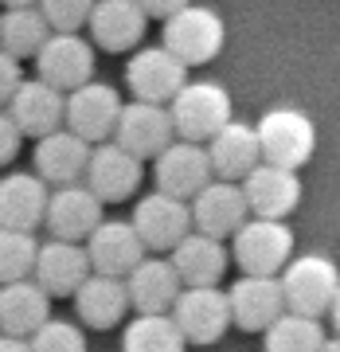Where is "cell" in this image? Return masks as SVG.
Segmentation results:
<instances>
[{"instance_id": "1", "label": "cell", "mask_w": 340, "mask_h": 352, "mask_svg": "<svg viewBox=\"0 0 340 352\" xmlns=\"http://www.w3.org/2000/svg\"><path fill=\"white\" fill-rule=\"evenodd\" d=\"M235 247V263L242 266V274H282L293 258V231L286 219H266L254 215L231 235Z\"/></svg>"}, {"instance_id": "2", "label": "cell", "mask_w": 340, "mask_h": 352, "mask_svg": "<svg viewBox=\"0 0 340 352\" xmlns=\"http://www.w3.org/2000/svg\"><path fill=\"white\" fill-rule=\"evenodd\" d=\"M126 87L141 102H161V106H168L180 90L188 87V63L168 43H161V47H141L129 55V63H126Z\"/></svg>"}, {"instance_id": "3", "label": "cell", "mask_w": 340, "mask_h": 352, "mask_svg": "<svg viewBox=\"0 0 340 352\" xmlns=\"http://www.w3.org/2000/svg\"><path fill=\"white\" fill-rule=\"evenodd\" d=\"M258 141H262V157L282 168H302L313 161L317 149V129L302 110L293 106H277L258 118Z\"/></svg>"}, {"instance_id": "4", "label": "cell", "mask_w": 340, "mask_h": 352, "mask_svg": "<svg viewBox=\"0 0 340 352\" xmlns=\"http://www.w3.org/2000/svg\"><path fill=\"white\" fill-rule=\"evenodd\" d=\"M172 122H177V138L184 141H212L231 118V94L219 82H188L177 98L168 102Z\"/></svg>"}, {"instance_id": "5", "label": "cell", "mask_w": 340, "mask_h": 352, "mask_svg": "<svg viewBox=\"0 0 340 352\" xmlns=\"http://www.w3.org/2000/svg\"><path fill=\"white\" fill-rule=\"evenodd\" d=\"M282 286L293 314L321 317L332 309L340 294V270L325 254H302V258H290V266L282 270Z\"/></svg>"}, {"instance_id": "6", "label": "cell", "mask_w": 340, "mask_h": 352, "mask_svg": "<svg viewBox=\"0 0 340 352\" xmlns=\"http://www.w3.org/2000/svg\"><path fill=\"white\" fill-rule=\"evenodd\" d=\"M223 39H227L223 20L207 4H188V8H180L177 16L164 20V43L177 51L188 67L212 63L223 51Z\"/></svg>"}, {"instance_id": "7", "label": "cell", "mask_w": 340, "mask_h": 352, "mask_svg": "<svg viewBox=\"0 0 340 352\" xmlns=\"http://www.w3.org/2000/svg\"><path fill=\"white\" fill-rule=\"evenodd\" d=\"M172 317L180 321L188 344H215L227 333V325H235L231 294H223L219 286H184V294L172 305Z\"/></svg>"}, {"instance_id": "8", "label": "cell", "mask_w": 340, "mask_h": 352, "mask_svg": "<svg viewBox=\"0 0 340 352\" xmlns=\"http://www.w3.org/2000/svg\"><path fill=\"white\" fill-rule=\"evenodd\" d=\"M36 71L67 94L87 87L94 78V39H82L78 32H51V39L36 55Z\"/></svg>"}, {"instance_id": "9", "label": "cell", "mask_w": 340, "mask_h": 352, "mask_svg": "<svg viewBox=\"0 0 340 352\" xmlns=\"http://www.w3.org/2000/svg\"><path fill=\"white\" fill-rule=\"evenodd\" d=\"M177 138V122H172V110L161 106V102H141L133 98L122 110V122H117V133L113 141L126 145L129 153H137L141 161H157Z\"/></svg>"}, {"instance_id": "10", "label": "cell", "mask_w": 340, "mask_h": 352, "mask_svg": "<svg viewBox=\"0 0 340 352\" xmlns=\"http://www.w3.org/2000/svg\"><path fill=\"white\" fill-rule=\"evenodd\" d=\"M212 180H215V164H212V153H207L203 141L180 138L157 157V188L172 192L180 200H196Z\"/></svg>"}, {"instance_id": "11", "label": "cell", "mask_w": 340, "mask_h": 352, "mask_svg": "<svg viewBox=\"0 0 340 352\" xmlns=\"http://www.w3.org/2000/svg\"><path fill=\"white\" fill-rule=\"evenodd\" d=\"M122 110H126L122 94L113 87H106V82L90 78L87 87L67 94V129H75L78 138H87L94 145V141H106L117 133Z\"/></svg>"}, {"instance_id": "12", "label": "cell", "mask_w": 340, "mask_h": 352, "mask_svg": "<svg viewBox=\"0 0 340 352\" xmlns=\"http://www.w3.org/2000/svg\"><path fill=\"white\" fill-rule=\"evenodd\" d=\"M133 223H137L141 239L149 243V251H177L180 239L192 235L188 227L196 223V215H192L188 200H180V196H172V192L157 188L137 204Z\"/></svg>"}, {"instance_id": "13", "label": "cell", "mask_w": 340, "mask_h": 352, "mask_svg": "<svg viewBox=\"0 0 340 352\" xmlns=\"http://www.w3.org/2000/svg\"><path fill=\"white\" fill-rule=\"evenodd\" d=\"M227 294H231L235 325L247 329V333H266L277 317L290 309L286 286H282V278H274V274H247L227 289Z\"/></svg>"}, {"instance_id": "14", "label": "cell", "mask_w": 340, "mask_h": 352, "mask_svg": "<svg viewBox=\"0 0 340 352\" xmlns=\"http://www.w3.org/2000/svg\"><path fill=\"white\" fill-rule=\"evenodd\" d=\"M102 204L90 184H59L47 204V231L51 239H90L102 227Z\"/></svg>"}, {"instance_id": "15", "label": "cell", "mask_w": 340, "mask_h": 352, "mask_svg": "<svg viewBox=\"0 0 340 352\" xmlns=\"http://www.w3.org/2000/svg\"><path fill=\"white\" fill-rule=\"evenodd\" d=\"M4 110L20 122L27 138L39 141L67 126V90L51 87L47 78H27L24 87L4 102Z\"/></svg>"}, {"instance_id": "16", "label": "cell", "mask_w": 340, "mask_h": 352, "mask_svg": "<svg viewBox=\"0 0 340 352\" xmlns=\"http://www.w3.org/2000/svg\"><path fill=\"white\" fill-rule=\"evenodd\" d=\"M87 251H90V263L98 274H113V278H129L145 263V251L149 243L141 239V231L133 219H110L102 223L94 235L87 239Z\"/></svg>"}, {"instance_id": "17", "label": "cell", "mask_w": 340, "mask_h": 352, "mask_svg": "<svg viewBox=\"0 0 340 352\" xmlns=\"http://www.w3.org/2000/svg\"><path fill=\"white\" fill-rule=\"evenodd\" d=\"M82 180L98 192V200L117 204V200H126V196L137 192L141 157L129 153L126 145H117V141H98L94 153H90V164H87V176Z\"/></svg>"}, {"instance_id": "18", "label": "cell", "mask_w": 340, "mask_h": 352, "mask_svg": "<svg viewBox=\"0 0 340 352\" xmlns=\"http://www.w3.org/2000/svg\"><path fill=\"white\" fill-rule=\"evenodd\" d=\"M192 215H196V227H200V231H207L215 239H227V235H235V231L251 219L247 188L235 184V180L215 176L212 184L192 200Z\"/></svg>"}, {"instance_id": "19", "label": "cell", "mask_w": 340, "mask_h": 352, "mask_svg": "<svg viewBox=\"0 0 340 352\" xmlns=\"http://www.w3.org/2000/svg\"><path fill=\"white\" fill-rule=\"evenodd\" d=\"M94 274V263H90V251L78 247L71 239H51L43 243L36 263V282L47 289L51 298H75L78 286Z\"/></svg>"}, {"instance_id": "20", "label": "cell", "mask_w": 340, "mask_h": 352, "mask_svg": "<svg viewBox=\"0 0 340 352\" xmlns=\"http://www.w3.org/2000/svg\"><path fill=\"white\" fill-rule=\"evenodd\" d=\"M152 16L141 8V0H98L90 16V39L102 51H133L145 39Z\"/></svg>"}, {"instance_id": "21", "label": "cell", "mask_w": 340, "mask_h": 352, "mask_svg": "<svg viewBox=\"0 0 340 352\" xmlns=\"http://www.w3.org/2000/svg\"><path fill=\"white\" fill-rule=\"evenodd\" d=\"M247 200H251L254 215H266V219H286V215L302 204V180H297V168H282V164L262 161L247 180Z\"/></svg>"}, {"instance_id": "22", "label": "cell", "mask_w": 340, "mask_h": 352, "mask_svg": "<svg viewBox=\"0 0 340 352\" xmlns=\"http://www.w3.org/2000/svg\"><path fill=\"white\" fill-rule=\"evenodd\" d=\"M47 180L32 173H12L0 180V227H20V231H36L47 223Z\"/></svg>"}, {"instance_id": "23", "label": "cell", "mask_w": 340, "mask_h": 352, "mask_svg": "<svg viewBox=\"0 0 340 352\" xmlns=\"http://www.w3.org/2000/svg\"><path fill=\"white\" fill-rule=\"evenodd\" d=\"M90 153H94L90 141L63 126L36 141V173L43 180H51V184H75V180L87 176Z\"/></svg>"}, {"instance_id": "24", "label": "cell", "mask_w": 340, "mask_h": 352, "mask_svg": "<svg viewBox=\"0 0 340 352\" xmlns=\"http://www.w3.org/2000/svg\"><path fill=\"white\" fill-rule=\"evenodd\" d=\"M51 321V294L32 278L4 282L0 289V325L8 337H36Z\"/></svg>"}, {"instance_id": "25", "label": "cell", "mask_w": 340, "mask_h": 352, "mask_svg": "<svg viewBox=\"0 0 340 352\" xmlns=\"http://www.w3.org/2000/svg\"><path fill=\"white\" fill-rule=\"evenodd\" d=\"M207 153H212L215 176H223V180H247L266 161L262 141H258V126H242V122H227L207 141Z\"/></svg>"}, {"instance_id": "26", "label": "cell", "mask_w": 340, "mask_h": 352, "mask_svg": "<svg viewBox=\"0 0 340 352\" xmlns=\"http://www.w3.org/2000/svg\"><path fill=\"white\" fill-rule=\"evenodd\" d=\"M126 282L137 314H172L177 298L184 294V278L172 258H145Z\"/></svg>"}, {"instance_id": "27", "label": "cell", "mask_w": 340, "mask_h": 352, "mask_svg": "<svg viewBox=\"0 0 340 352\" xmlns=\"http://www.w3.org/2000/svg\"><path fill=\"white\" fill-rule=\"evenodd\" d=\"M75 309L82 317V325L90 329H113L126 309H133V298H129V282L126 278H113V274H94L78 286L75 294Z\"/></svg>"}, {"instance_id": "28", "label": "cell", "mask_w": 340, "mask_h": 352, "mask_svg": "<svg viewBox=\"0 0 340 352\" xmlns=\"http://www.w3.org/2000/svg\"><path fill=\"white\" fill-rule=\"evenodd\" d=\"M172 263H177L184 286H219L227 270V247L223 239H215L207 231H192L172 251Z\"/></svg>"}, {"instance_id": "29", "label": "cell", "mask_w": 340, "mask_h": 352, "mask_svg": "<svg viewBox=\"0 0 340 352\" xmlns=\"http://www.w3.org/2000/svg\"><path fill=\"white\" fill-rule=\"evenodd\" d=\"M51 20L43 16L39 4H27V8H4L0 16V47L20 55V59H36L43 43L51 39Z\"/></svg>"}, {"instance_id": "30", "label": "cell", "mask_w": 340, "mask_h": 352, "mask_svg": "<svg viewBox=\"0 0 340 352\" xmlns=\"http://www.w3.org/2000/svg\"><path fill=\"white\" fill-rule=\"evenodd\" d=\"M188 337L172 314H137L126 325L122 352H184Z\"/></svg>"}, {"instance_id": "31", "label": "cell", "mask_w": 340, "mask_h": 352, "mask_svg": "<svg viewBox=\"0 0 340 352\" xmlns=\"http://www.w3.org/2000/svg\"><path fill=\"white\" fill-rule=\"evenodd\" d=\"M325 340L328 337L321 329V317L293 314V309H286L266 329V352H321Z\"/></svg>"}, {"instance_id": "32", "label": "cell", "mask_w": 340, "mask_h": 352, "mask_svg": "<svg viewBox=\"0 0 340 352\" xmlns=\"http://www.w3.org/2000/svg\"><path fill=\"white\" fill-rule=\"evenodd\" d=\"M39 251H43V243L36 239V231L0 227V282L32 278L39 263Z\"/></svg>"}, {"instance_id": "33", "label": "cell", "mask_w": 340, "mask_h": 352, "mask_svg": "<svg viewBox=\"0 0 340 352\" xmlns=\"http://www.w3.org/2000/svg\"><path fill=\"white\" fill-rule=\"evenodd\" d=\"M94 4L98 0H39V8H43V16L51 20L55 32H78V28H87L90 16H94Z\"/></svg>"}, {"instance_id": "34", "label": "cell", "mask_w": 340, "mask_h": 352, "mask_svg": "<svg viewBox=\"0 0 340 352\" xmlns=\"http://www.w3.org/2000/svg\"><path fill=\"white\" fill-rule=\"evenodd\" d=\"M32 349L36 352H87V337L71 321H47L32 337Z\"/></svg>"}, {"instance_id": "35", "label": "cell", "mask_w": 340, "mask_h": 352, "mask_svg": "<svg viewBox=\"0 0 340 352\" xmlns=\"http://www.w3.org/2000/svg\"><path fill=\"white\" fill-rule=\"evenodd\" d=\"M20 63H24L20 55H12V51L0 47V98H4V102H8V98L16 94V90H20V87L27 82L24 71H20Z\"/></svg>"}, {"instance_id": "36", "label": "cell", "mask_w": 340, "mask_h": 352, "mask_svg": "<svg viewBox=\"0 0 340 352\" xmlns=\"http://www.w3.org/2000/svg\"><path fill=\"white\" fill-rule=\"evenodd\" d=\"M27 133L20 129V122H16L12 113L4 110L0 113V161L8 164V161H16V153H20V141H24Z\"/></svg>"}, {"instance_id": "37", "label": "cell", "mask_w": 340, "mask_h": 352, "mask_svg": "<svg viewBox=\"0 0 340 352\" xmlns=\"http://www.w3.org/2000/svg\"><path fill=\"white\" fill-rule=\"evenodd\" d=\"M192 0H141V8L157 20H168V16H177L180 8H188Z\"/></svg>"}, {"instance_id": "38", "label": "cell", "mask_w": 340, "mask_h": 352, "mask_svg": "<svg viewBox=\"0 0 340 352\" xmlns=\"http://www.w3.org/2000/svg\"><path fill=\"white\" fill-rule=\"evenodd\" d=\"M0 352H36V349H32V340L8 337V333H4V340H0Z\"/></svg>"}, {"instance_id": "39", "label": "cell", "mask_w": 340, "mask_h": 352, "mask_svg": "<svg viewBox=\"0 0 340 352\" xmlns=\"http://www.w3.org/2000/svg\"><path fill=\"white\" fill-rule=\"evenodd\" d=\"M328 317H332V329L340 333V294H337V302H332V309H328Z\"/></svg>"}, {"instance_id": "40", "label": "cell", "mask_w": 340, "mask_h": 352, "mask_svg": "<svg viewBox=\"0 0 340 352\" xmlns=\"http://www.w3.org/2000/svg\"><path fill=\"white\" fill-rule=\"evenodd\" d=\"M321 352H340V333L332 340H325V349H321Z\"/></svg>"}, {"instance_id": "41", "label": "cell", "mask_w": 340, "mask_h": 352, "mask_svg": "<svg viewBox=\"0 0 340 352\" xmlns=\"http://www.w3.org/2000/svg\"><path fill=\"white\" fill-rule=\"evenodd\" d=\"M8 8H27V4H39V0H4Z\"/></svg>"}]
</instances>
